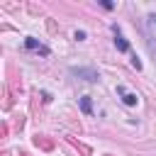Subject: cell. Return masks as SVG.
Returning <instances> with one entry per match:
<instances>
[{
    "instance_id": "obj_7",
    "label": "cell",
    "mask_w": 156,
    "mask_h": 156,
    "mask_svg": "<svg viewBox=\"0 0 156 156\" xmlns=\"http://www.w3.org/2000/svg\"><path fill=\"white\" fill-rule=\"evenodd\" d=\"M132 66H134V68H136V71H139V68H141V61H139V58H136V56H134V58H132Z\"/></svg>"
},
{
    "instance_id": "obj_6",
    "label": "cell",
    "mask_w": 156,
    "mask_h": 156,
    "mask_svg": "<svg viewBox=\"0 0 156 156\" xmlns=\"http://www.w3.org/2000/svg\"><path fill=\"white\" fill-rule=\"evenodd\" d=\"M149 51H151V56L156 61V37H151V34H149Z\"/></svg>"
},
{
    "instance_id": "obj_3",
    "label": "cell",
    "mask_w": 156,
    "mask_h": 156,
    "mask_svg": "<svg viewBox=\"0 0 156 156\" xmlns=\"http://www.w3.org/2000/svg\"><path fill=\"white\" fill-rule=\"evenodd\" d=\"M24 46H27L29 51H39V54H44V56H49V49H46V46H44L41 41H37L34 37H27V39H24Z\"/></svg>"
},
{
    "instance_id": "obj_5",
    "label": "cell",
    "mask_w": 156,
    "mask_h": 156,
    "mask_svg": "<svg viewBox=\"0 0 156 156\" xmlns=\"http://www.w3.org/2000/svg\"><path fill=\"white\" fill-rule=\"evenodd\" d=\"M80 110L85 112V115H90L93 112V102H90V98L85 95V98H80Z\"/></svg>"
},
{
    "instance_id": "obj_2",
    "label": "cell",
    "mask_w": 156,
    "mask_h": 156,
    "mask_svg": "<svg viewBox=\"0 0 156 156\" xmlns=\"http://www.w3.org/2000/svg\"><path fill=\"white\" fill-rule=\"evenodd\" d=\"M117 95L122 98V102H124L127 107H134V105H136V95H134V93H129L124 85H117Z\"/></svg>"
},
{
    "instance_id": "obj_4",
    "label": "cell",
    "mask_w": 156,
    "mask_h": 156,
    "mask_svg": "<svg viewBox=\"0 0 156 156\" xmlns=\"http://www.w3.org/2000/svg\"><path fill=\"white\" fill-rule=\"evenodd\" d=\"M73 73H76V76H85V80H90V83H95V80H98V73H95V71H83V68H73Z\"/></svg>"
},
{
    "instance_id": "obj_1",
    "label": "cell",
    "mask_w": 156,
    "mask_h": 156,
    "mask_svg": "<svg viewBox=\"0 0 156 156\" xmlns=\"http://www.w3.org/2000/svg\"><path fill=\"white\" fill-rule=\"evenodd\" d=\"M112 32H115V46H117V51H122V54H127V51H129V41L124 39V34L119 32V27H117V24L112 27Z\"/></svg>"
}]
</instances>
